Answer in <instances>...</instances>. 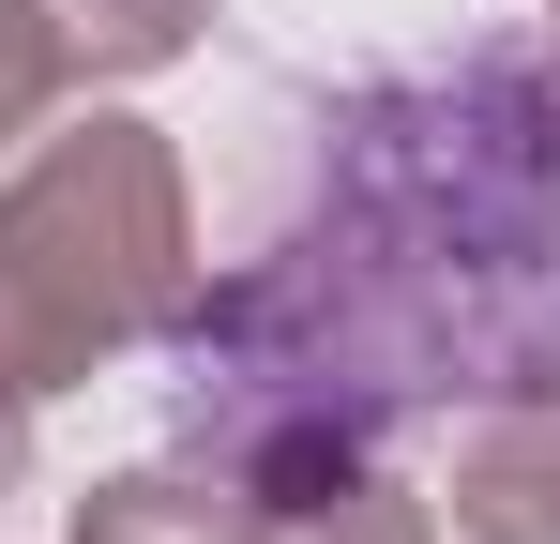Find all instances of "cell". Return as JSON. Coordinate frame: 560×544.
Wrapping results in <instances>:
<instances>
[{
    "label": "cell",
    "instance_id": "7a4b0ae2",
    "mask_svg": "<svg viewBox=\"0 0 560 544\" xmlns=\"http://www.w3.org/2000/svg\"><path fill=\"white\" fill-rule=\"evenodd\" d=\"M197 287V197L183 152L137 121V106H92V121H46L15 181H0V393H77L121 348H152Z\"/></svg>",
    "mask_w": 560,
    "mask_h": 544
},
{
    "label": "cell",
    "instance_id": "52a82bcc",
    "mask_svg": "<svg viewBox=\"0 0 560 544\" xmlns=\"http://www.w3.org/2000/svg\"><path fill=\"white\" fill-rule=\"evenodd\" d=\"M61 91H77V76H61V46H46V15H31V0H0V152H31Z\"/></svg>",
    "mask_w": 560,
    "mask_h": 544
},
{
    "label": "cell",
    "instance_id": "5b68a950",
    "mask_svg": "<svg viewBox=\"0 0 560 544\" xmlns=\"http://www.w3.org/2000/svg\"><path fill=\"white\" fill-rule=\"evenodd\" d=\"M46 15V46H61V76H152V61H183L197 31H212V0H31Z\"/></svg>",
    "mask_w": 560,
    "mask_h": 544
},
{
    "label": "cell",
    "instance_id": "ba28073f",
    "mask_svg": "<svg viewBox=\"0 0 560 544\" xmlns=\"http://www.w3.org/2000/svg\"><path fill=\"white\" fill-rule=\"evenodd\" d=\"M31 484V393H0V499Z\"/></svg>",
    "mask_w": 560,
    "mask_h": 544
},
{
    "label": "cell",
    "instance_id": "8992f818",
    "mask_svg": "<svg viewBox=\"0 0 560 544\" xmlns=\"http://www.w3.org/2000/svg\"><path fill=\"white\" fill-rule=\"evenodd\" d=\"M258 544H440V499L394 469H334L303 499H258Z\"/></svg>",
    "mask_w": 560,
    "mask_h": 544
},
{
    "label": "cell",
    "instance_id": "6da1fadb",
    "mask_svg": "<svg viewBox=\"0 0 560 544\" xmlns=\"http://www.w3.org/2000/svg\"><path fill=\"white\" fill-rule=\"evenodd\" d=\"M183 453L303 499L394 424L560 393V61L455 46L303 121V197L152 333Z\"/></svg>",
    "mask_w": 560,
    "mask_h": 544
},
{
    "label": "cell",
    "instance_id": "3957f363",
    "mask_svg": "<svg viewBox=\"0 0 560 544\" xmlns=\"http://www.w3.org/2000/svg\"><path fill=\"white\" fill-rule=\"evenodd\" d=\"M440 515H455V544H560V393H500V409H469Z\"/></svg>",
    "mask_w": 560,
    "mask_h": 544
},
{
    "label": "cell",
    "instance_id": "9c48e42d",
    "mask_svg": "<svg viewBox=\"0 0 560 544\" xmlns=\"http://www.w3.org/2000/svg\"><path fill=\"white\" fill-rule=\"evenodd\" d=\"M546 31H560V0H546Z\"/></svg>",
    "mask_w": 560,
    "mask_h": 544
},
{
    "label": "cell",
    "instance_id": "277c9868",
    "mask_svg": "<svg viewBox=\"0 0 560 544\" xmlns=\"http://www.w3.org/2000/svg\"><path fill=\"white\" fill-rule=\"evenodd\" d=\"M77 544H258V484L212 469V453H167V469H121L77 499Z\"/></svg>",
    "mask_w": 560,
    "mask_h": 544
}]
</instances>
